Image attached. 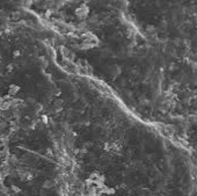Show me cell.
<instances>
[{"mask_svg":"<svg viewBox=\"0 0 197 196\" xmlns=\"http://www.w3.org/2000/svg\"><path fill=\"white\" fill-rule=\"evenodd\" d=\"M20 90V86H17V85H11L8 88V95L11 96H14L17 92Z\"/></svg>","mask_w":197,"mask_h":196,"instance_id":"6da1fadb","label":"cell"}]
</instances>
